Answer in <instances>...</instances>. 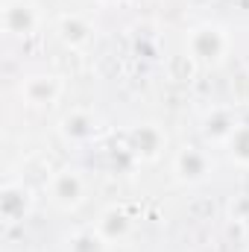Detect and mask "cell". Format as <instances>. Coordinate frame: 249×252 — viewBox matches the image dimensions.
Instances as JSON below:
<instances>
[{"label":"cell","mask_w":249,"mask_h":252,"mask_svg":"<svg viewBox=\"0 0 249 252\" xmlns=\"http://www.w3.org/2000/svg\"><path fill=\"white\" fill-rule=\"evenodd\" d=\"M0 27H3V35H9V38L35 35L41 27V6L35 0H3Z\"/></svg>","instance_id":"obj_3"},{"label":"cell","mask_w":249,"mask_h":252,"mask_svg":"<svg viewBox=\"0 0 249 252\" xmlns=\"http://www.w3.org/2000/svg\"><path fill=\"white\" fill-rule=\"evenodd\" d=\"M97 232L112 244V241H121L126 238L129 232H132V217L126 214L124 208H106L103 211V217H100V223H97Z\"/></svg>","instance_id":"obj_12"},{"label":"cell","mask_w":249,"mask_h":252,"mask_svg":"<svg viewBox=\"0 0 249 252\" xmlns=\"http://www.w3.org/2000/svg\"><path fill=\"white\" fill-rule=\"evenodd\" d=\"M229 47H232V38H229V32L220 24H199V27H193L185 41V50L199 62V67L223 62Z\"/></svg>","instance_id":"obj_1"},{"label":"cell","mask_w":249,"mask_h":252,"mask_svg":"<svg viewBox=\"0 0 249 252\" xmlns=\"http://www.w3.org/2000/svg\"><path fill=\"white\" fill-rule=\"evenodd\" d=\"M164 147H167V135L156 124H138L126 132V150L138 161H158Z\"/></svg>","instance_id":"obj_5"},{"label":"cell","mask_w":249,"mask_h":252,"mask_svg":"<svg viewBox=\"0 0 249 252\" xmlns=\"http://www.w3.org/2000/svg\"><path fill=\"white\" fill-rule=\"evenodd\" d=\"M241 226H244V235H247V238H249V214H247V217H244V220H241Z\"/></svg>","instance_id":"obj_16"},{"label":"cell","mask_w":249,"mask_h":252,"mask_svg":"<svg viewBox=\"0 0 249 252\" xmlns=\"http://www.w3.org/2000/svg\"><path fill=\"white\" fill-rule=\"evenodd\" d=\"M103 3H115V0H103Z\"/></svg>","instance_id":"obj_17"},{"label":"cell","mask_w":249,"mask_h":252,"mask_svg":"<svg viewBox=\"0 0 249 252\" xmlns=\"http://www.w3.org/2000/svg\"><path fill=\"white\" fill-rule=\"evenodd\" d=\"M94 32H97L94 24L79 12H64V15L56 18V38L62 41L64 50L85 53L91 47V41H94Z\"/></svg>","instance_id":"obj_6"},{"label":"cell","mask_w":249,"mask_h":252,"mask_svg":"<svg viewBox=\"0 0 249 252\" xmlns=\"http://www.w3.org/2000/svg\"><path fill=\"white\" fill-rule=\"evenodd\" d=\"M187 214H190L193 220H211V217L217 214V205H214V199H208V196H196V199L187 202Z\"/></svg>","instance_id":"obj_15"},{"label":"cell","mask_w":249,"mask_h":252,"mask_svg":"<svg viewBox=\"0 0 249 252\" xmlns=\"http://www.w3.org/2000/svg\"><path fill=\"white\" fill-rule=\"evenodd\" d=\"M238 129V118L229 106H214L211 112H205L202 118V135L211 141V144H220L226 147V141L232 138V132Z\"/></svg>","instance_id":"obj_9"},{"label":"cell","mask_w":249,"mask_h":252,"mask_svg":"<svg viewBox=\"0 0 249 252\" xmlns=\"http://www.w3.org/2000/svg\"><path fill=\"white\" fill-rule=\"evenodd\" d=\"M164 70H167V79L176 82V85H190L199 73V62L187 53V50H176L164 59Z\"/></svg>","instance_id":"obj_11"},{"label":"cell","mask_w":249,"mask_h":252,"mask_svg":"<svg viewBox=\"0 0 249 252\" xmlns=\"http://www.w3.org/2000/svg\"><path fill=\"white\" fill-rule=\"evenodd\" d=\"M32 211V190L24 182H6L0 188V220L6 226L24 223Z\"/></svg>","instance_id":"obj_8"},{"label":"cell","mask_w":249,"mask_h":252,"mask_svg":"<svg viewBox=\"0 0 249 252\" xmlns=\"http://www.w3.org/2000/svg\"><path fill=\"white\" fill-rule=\"evenodd\" d=\"M59 132H62L67 141L73 144H85V141H94L97 135V118L88 112V109H70L67 115H62L59 121Z\"/></svg>","instance_id":"obj_10"},{"label":"cell","mask_w":249,"mask_h":252,"mask_svg":"<svg viewBox=\"0 0 249 252\" xmlns=\"http://www.w3.org/2000/svg\"><path fill=\"white\" fill-rule=\"evenodd\" d=\"M67 252H109V241L97 229H82L67 238Z\"/></svg>","instance_id":"obj_14"},{"label":"cell","mask_w":249,"mask_h":252,"mask_svg":"<svg viewBox=\"0 0 249 252\" xmlns=\"http://www.w3.org/2000/svg\"><path fill=\"white\" fill-rule=\"evenodd\" d=\"M18 94H21V100L27 103V106H32V109H47V106H53V103H59V97L64 94V76L62 73H30V76H24L21 79V85H18Z\"/></svg>","instance_id":"obj_4"},{"label":"cell","mask_w":249,"mask_h":252,"mask_svg":"<svg viewBox=\"0 0 249 252\" xmlns=\"http://www.w3.org/2000/svg\"><path fill=\"white\" fill-rule=\"evenodd\" d=\"M214 170V161L211 156L202 150V147H182L176 156H173V173L179 182L185 185H199L211 176Z\"/></svg>","instance_id":"obj_7"},{"label":"cell","mask_w":249,"mask_h":252,"mask_svg":"<svg viewBox=\"0 0 249 252\" xmlns=\"http://www.w3.org/2000/svg\"><path fill=\"white\" fill-rule=\"evenodd\" d=\"M226 153H229V158L238 167H247L249 170V121L238 124V129L232 132V138L226 141Z\"/></svg>","instance_id":"obj_13"},{"label":"cell","mask_w":249,"mask_h":252,"mask_svg":"<svg viewBox=\"0 0 249 252\" xmlns=\"http://www.w3.org/2000/svg\"><path fill=\"white\" fill-rule=\"evenodd\" d=\"M85 193H88V182L73 167H59L47 176V196L59 211H76L85 202Z\"/></svg>","instance_id":"obj_2"}]
</instances>
